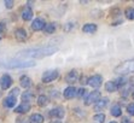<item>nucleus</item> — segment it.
<instances>
[{
    "label": "nucleus",
    "mask_w": 134,
    "mask_h": 123,
    "mask_svg": "<svg viewBox=\"0 0 134 123\" xmlns=\"http://www.w3.org/2000/svg\"><path fill=\"white\" fill-rule=\"evenodd\" d=\"M59 49L58 46H42V47H31V48H24L22 51H19L16 57L22 59H30V58H35V59H40V58H45L48 55H52Z\"/></svg>",
    "instance_id": "obj_1"
},
{
    "label": "nucleus",
    "mask_w": 134,
    "mask_h": 123,
    "mask_svg": "<svg viewBox=\"0 0 134 123\" xmlns=\"http://www.w3.org/2000/svg\"><path fill=\"white\" fill-rule=\"evenodd\" d=\"M34 60L31 59H22L18 57L11 59H5V60H0V66L7 69H24V68H30V66H35Z\"/></svg>",
    "instance_id": "obj_2"
},
{
    "label": "nucleus",
    "mask_w": 134,
    "mask_h": 123,
    "mask_svg": "<svg viewBox=\"0 0 134 123\" xmlns=\"http://www.w3.org/2000/svg\"><path fill=\"white\" fill-rule=\"evenodd\" d=\"M114 72L117 75H128V74H133L134 72V58L128 59V60L121 63L120 65H117L114 70Z\"/></svg>",
    "instance_id": "obj_3"
},
{
    "label": "nucleus",
    "mask_w": 134,
    "mask_h": 123,
    "mask_svg": "<svg viewBox=\"0 0 134 123\" xmlns=\"http://www.w3.org/2000/svg\"><path fill=\"white\" fill-rule=\"evenodd\" d=\"M58 77V71L57 70H48L45 71L42 75V82L44 83H50L52 81H54Z\"/></svg>",
    "instance_id": "obj_4"
},
{
    "label": "nucleus",
    "mask_w": 134,
    "mask_h": 123,
    "mask_svg": "<svg viewBox=\"0 0 134 123\" xmlns=\"http://www.w3.org/2000/svg\"><path fill=\"white\" fill-rule=\"evenodd\" d=\"M100 100V92L99 91H93L91 92L86 99H85V104L86 105H90V104H93V103H97Z\"/></svg>",
    "instance_id": "obj_5"
},
{
    "label": "nucleus",
    "mask_w": 134,
    "mask_h": 123,
    "mask_svg": "<svg viewBox=\"0 0 134 123\" xmlns=\"http://www.w3.org/2000/svg\"><path fill=\"white\" fill-rule=\"evenodd\" d=\"M87 83L91 87H93V88H98V87H100L102 86V83H103V77L100 76V75L91 76L87 80Z\"/></svg>",
    "instance_id": "obj_6"
},
{
    "label": "nucleus",
    "mask_w": 134,
    "mask_h": 123,
    "mask_svg": "<svg viewBox=\"0 0 134 123\" xmlns=\"http://www.w3.org/2000/svg\"><path fill=\"white\" fill-rule=\"evenodd\" d=\"M46 22L44 21L42 18H35L34 21L31 22V29L35 31H39V30H42V29H45V27H46Z\"/></svg>",
    "instance_id": "obj_7"
},
{
    "label": "nucleus",
    "mask_w": 134,
    "mask_h": 123,
    "mask_svg": "<svg viewBox=\"0 0 134 123\" xmlns=\"http://www.w3.org/2000/svg\"><path fill=\"white\" fill-rule=\"evenodd\" d=\"M80 79V72L77 70H71L69 71L65 76V81L68 83H76Z\"/></svg>",
    "instance_id": "obj_8"
},
{
    "label": "nucleus",
    "mask_w": 134,
    "mask_h": 123,
    "mask_svg": "<svg viewBox=\"0 0 134 123\" xmlns=\"http://www.w3.org/2000/svg\"><path fill=\"white\" fill-rule=\"evenodd\" d=\"M12 85V79L10 75H3L1 79H0V86H1V89H7L11 87Z\"/></svg>",
    "instance_id": "obj_9"
},
{
    "label": "nucleus",
    "mask_w": 134,
    "mask_h": 123,
    "mask_svg": "<svg viewBox=\"0 0 134 123\" xmlns=\"http://www.w3.org/2000/svg\"><path fill=\"white\" fill-rule=\"evenodd\" d=\"M63 94H64V98L65 99H71L77 94V89L75 88V87H72V86H69L64 89Z\"/></svg>",
    "instance_id": "obj_10"
},
{
    "label": "nucleus",
    "mask_w": 134,
    "mask_h": 123,
    "mask_svg": "<svg viewBox=\"0 0 134 123\" xmlns=\"http://www.w3.org/2000/svg\"><path fill=\"white\" fill-rule=\"evenodd\" d=\"M64 114L65 112H64V109L63 108H54L52 110H50V112H48L50 117H56V118H63Z\"/></svg>",
    "instance_id": "obj_11"
},
{
    "label": "nucleus",
    "mask_w": 134,
    "mask_h": 123,
    "mask_svg": "<svg viewBox=\"0 0 134 123\" xmlns=\"http://www.w3.org/2000/svg\"><path fill=\"white\" fill-rule=\"evenodd\" d=\"M15 36L16 39H17V41H19V42H22V41H25L27 40V31L23 29V28H18L17 30L15 31Z\"/></svg>",
    "instance_id": "obj_12"
},
{
    "label": "nucleus",
    "mask_w": 134,
    "mask_h": 123,
    "mask_svg": "<svg viewBox=\"0 0 134 123\" xmlns=\"http://www.w3.org/2000/svg\"><path fill=\"white\" fill-rule=\"evenodd\" d=\"M109 104V99L108 98H103L100 99L99 102H97L94 104V111H102L103 109H105Z\"/></svg>",
    "instance_id": "obj_13"
},
{
    "label": "nucleus",
    "mask_w": 134,
    "mask_h": 123,
    "mask_svg": "<svg viewBox=\"0 0 134 123\" xmlns=\"http://www.w3.org/2000/svg\"><path fill=\"white\" fill-rule=\"evenodd\" d=\"M97 24H94V23H86L82 28V31L83 33H87V34H94L96 31H97Z\"/></svg>",
    "instance_id": "obj_14"
},
{
    "label": "nucleus",
    "mask_w": 134,
    "mask_h": 123,
    "mask_svg": "<svg viewBox=\"0 0 134 123\" xmlns=\"http://www.w3.org/2000/svg\"><path fill=\"white\" fill-rule=\"evenodd\" d=\"M30 110V104H27V103H22V104L17 106L15 109V112L17 114H25V112H28Z\"/></svg>",
    "instance_id": "obj_15"
},
{
    "label": "nucleus",
    "mask_w": 134,
    "mask_h": 123,
    "mask_svg": "<svg viewBox=\"0 0 134 123\" xmlns=\"http://www.w3.org/2000/svg\"><path fill=\"white\" fill-rule=\"evenodd\" d=\"M22 102L23 103H27V104H29V102H31L33 99H34V93L30 92V91H27V92H23L22 93Z\"/></svg>",
    "instance_id": "obj_16"
},
{
    "label": "nucleus",
    "mask_w": 134,
    "mask_h": 123,
    "mask_svg": "<svg viewBox=\"0 0 134 123\" xmlns=\"http://www.w3.org/2000/svg\"><path fill=\"white\" fill-rule=\"evenodd\" d=\"M22 18L24 21H30L33 18V11H31L30 7H24L22 10Z\"/></svg>",
    "instance_id": "obj_17"
},
{
    "label": "nucleus",
    "mask_w": 134,
    "mask_h": 123,
    "mask_svg": "<svg viewBox=\"0 0 134 123\" xmlns=\"http://www.w3.org/2000/svg\"><path fill=\"white\" fill-rule=\"evenodd\" d=\"M16 97H11V96H9L7 98H5V100H4V106H6V108H13L16 105Z\"/></svg>",
    "instance_id": "obj_18"
},
{
    "label": "nucleus",
    "mask_w": 134,
    "mask_h": 123,
    "mask_svg": "<svg viewBox=\"0 0 134 123\" xmlns=\"http://www.w3.org/2000/svg\"><path fill=\"white\" fill-rule=\"evenodd\" d=\"M19 81H21V86L23 87V88H29V87L31 86V79L29 76H22L21 79H19Z\"/></svg>",
    "instance_id": "obj_19"
},
{
    "label": "nucleus",
    "mask_w": 134,
    "mask_h": 123,
    "mask_svg": "<svg viewBox=\"0 0 134 123\" xmlns=\"http://www.w3.org/2000/svg\"><path fill=\"white\" fill-rule=\"evenodd\" d=\"M44 122V116H41L40 114H34L31 115L29 118V123H42Z\"/></svg>",
    "instance_id": "obj_20"
},
{
    "label": "nucleus",
    "mask_w": 134,
    "mask_h": 123,
    "mask_svg": "<svg viewBox=\"0 0 134 123\" xmlns=\"http://www.w3.org/2000/svg\"><path fill=\"white\" fill-rule=\"evenodd\" d=\"M105 89L108 92H115V91L119 89V87H117L115 81H109V82L105 83Z\"/></svg>",
    "instance_id": "obj_21"
},
{
    "label": "nucleus",
    "mask_w": 134,
    "mask_h": 123,
    "mask_svg": "<svg viewBox=\"0 0 134 123\" xmlns=\"http://www.w3.org/2000/svg\"><path fill=\"white\" fill-rule=\"evenodd\" d=\"M111 115L114 117H120L122 115V110H121V106H119V105L116 104L114 105L111 108Z\"/></svg>",
    "instance_id": "obj_22"
},
{
    "label": "nucleus",
    "mask_w": 134,
    "mask_h": 123,
    "mask_svg": "<svg viewBox=\"0 0 134 123\" xmlns=\"http://www.w3.org/2000/svg\"><path fill=\"white\" fill-rule=\"evenodd\" d=\"M56 28H57L56 23H50V24H47L46 27H45L44 30L46 34H53V33L56 31Z\"/></svg>",
    "instance_id": "obj_23"
},
{
    "label": "nucleus",
    "mask_w": 134,
    "mask_h": 123,
    "mask_svg": "<svg viewBox=\"0 0 134 123\" xmlns=\"http://www.w3.org/2000/svg\"><path fill=\"white\" fill-rule=\"evenodd\" d=\"M48 104V98L46 96H40L37 98V105L39 106H46Z\"/></svg>",
    "instance_id": "obj_24"
},
{
    "label": "nucleus",
    "mask_w": 134,
    "mask_h": 123,
    "mask_svg": "<svg viewBox=\"0 0 134 123\" xmlns=\"http://www.w3.org/2000/svg\"><path fill=\"white\" fill-rule=\"evenodd\" d=\"M93 120L96 121V123H104V121H105V115H104V114H97V115H94Z\"/></svg>",
    "instance_id": "obj_25"
},
{
    "label": "nucleus",
    "mask_w": 134,
    "mask_h": 123,
    "mask_svg": "<svg viewBox=\"0 0 134 123\" xmlns=\"http://www.w3.org/2000/svg\"><path fill=\"white\" fill-rule=\"evenodd\" d=\"M125 13L128 19H134V7H128Z\"/></svg>",
    "instance_id": "obj_26"
},
{
    "label": "nucleus",
    "mask_w": 134,
    "mask_h": 123,
    "mask_svg": "<svg viewBox=\"0 0 134 123\" xmlns=\"http://www.w3.org/2000/svg\"><path fill=\"white\" fill-rule=\"evenodd\" d=\"M127 112L131 116H134V103H132V104H129L127 106Z\"/></svg>",
    "instance_id": "obj_27"
},
{
    "label": "nucleus",
    "mask_w": 134,
    "mask_h": 123,
    "mask_svg": "<svg viewBox=\"0 0 134 123\" xmlns=\"http://www.w3.org/2000/svg\"><path fill=\"white\" fill-rule=\"evenodd\" d=\"M85 94H86V89H85V88H79L77 89V94H76L77 97H80V98H81V97H83Z\"/></svg>",
    "instance_id": "obj_28"
},
{
    "label": "nucleus",
    "mask_w": 134,
    "mask_h": 123,
    "mask_svg": "<svg viewBox=\"0 0 134 123\" xmlns=\"http://www.w3.org/2000/svg\"><path fill=\"white\" fill-rule=\"evenodd\" d=\"M13 1H11V0H6V1H5V6L7 7V9H12L13 7Z\"/></svg>",
    "instance_id": "obj_29"
},
{
    "label": "nucleus",
    "mask_w": 134,
    "mask_h": 123,
    "mask_svg": "<svg viewBox=\"0 0 134 123\" xmlns=\"http://www.w3.org/2000/svg\"><path fill=\"white\" fill-rule=\"evenodd\" d=\"M19 94V89L18 88H13L12 91H11V93H10V96L11 97H16Z\"/></svg>",
    "instance_id": "obj_30"
},
{
    "label": "nucleus",
    "mask_w": 134,
    "mask_h": 123,
    "mask_svg": "<svg viewBox=\"0 0 134 123\" xmlns=\"http://www.w3.org/2000/svg\"><path fill=\"white\" fill-rule=\"evenodd\" d=\"M5 31V23H0V33Z\"/></svg>",
    "instance_id": "obj_31"
},
{
    "label": "nucleus",
    "mask_w": 134,
    "mask_h": 123,
    "mask_svg": "<svg viewBox=\"0 0 134 123\" xmlns=\"http://www.w3.org/2000/svg\"><path fill=\"white\" fill-rule=\"evenodd\" d=\"M122 123H132V121L129 120V118H127V117H125V118L122 120Z\"/></svg>",
    "instance_id": "obj_32"
},
{
    "label": "nucleus",
    "mask_w": 134,
    "mask_h": 123,
    "mask_svg": "<svg viewBox=\"0 0 134 123\" xmlns=\"http://www.w3.org/2000/svg\"><path fill=\"white\" fill-rule=\"evenodd\" d=\"M16 123H27V122H25V120H21V118H18V120L16 121Z\"/></svg>",
    "instance_id": "obj_33"
},
{
    "label": "nucleus",
    "mask_w": 134,
    "mask_h": 123,
    "mask_svg": "<svg viewBox=\"0 0 134 123\" xmlns=\"http://www.w3.org/2000/svg\"><path fill=\"white\" fill-rule=\"evenodd\" d=\"M50 123H62V121H52V122Z\"/></svg>",
    "instance_id": "obj_34"
},
{
    "label": "nucleus",
    "mask_w": 134,
    "mask_h": 123,
    "mask_svg": "<svg viewBox=\"0 0 134 123\" xmlns=\"http://www.w3.org/2000/svg\"><path fill=\"white\" fill-rule=\"evenodd\" d=\"M110 123H116V122H115V121H114V122H110Z\"/></svg>",
    "instance_id": "obj_35"
},
{
    "label": "nucleus",
    "mask_w": 134,
    "mask_h": 123,
    "mask_svg": "<svg viewBox=\"0 0 134 123\" xmlns=\"http://www.w3.org/2000/svg\"><path fill=\"white\" fill-rule=\"evenodd\" d=\"M133 99H134V92H133Z\"/></svg>",
    "instance_id": "obj_36"
}]
</instances>
